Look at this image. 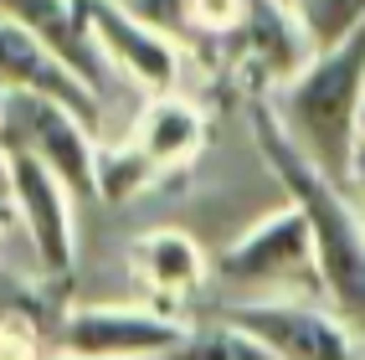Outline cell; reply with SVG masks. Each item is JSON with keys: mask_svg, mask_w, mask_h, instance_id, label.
Instances as JSON below:
<instances>
[{"mask_svg": "<svg viewBox=\"0 0 365 360\" xmlns=\"http://www.w3.org/2000/svg\"><path fill=\"white\" fill-rule=\"evenodd\" d=\"M252 139L278 175L283 196L299 201L314 227V252H319L324 299L365 334V211L350 196V185L329 180L294 139H288L278 108L267 98H252Z\"/></svg>", "mask_w": 365, "mask_h": 360, "instance_id": "6da1fadb", "label": "cell"}, {"mask_svg": "<svg viewBox=\"0 0 365 360\" xmlns=\"http://www.w3.org/2000/svg\"><path fill=\"white\" fill-rule=\"evenodd\" d=\"M278 108L288 139L339 185L355 190L360 124H365V26L345 41L309 52V62L267 98Z\"/></svg>", "mask_w": 365, "mask_h": 360, "instance_id": "7a4b0ae2", "label": "cell"}, {"mask_svg": "<svg viewBox=\"0 0 365 360\" xmlns=\"http://www.w3.org/2000/svg\"><path fill=\"white\" fill-rule=\"evenodd\" d=\"M0 144L52 165L78 201H98V144L78 108L41 93L0 88Z\"/></svg>", "mask_w": 365, "mask_h": 360, "instance_id": "3957f363", "label": "cell"}, {"mask_svg": "<svg viewBox=\"0 0 365 360\" xmlns=\"http://www.w3.org/2000/svg\"><path fill=\"white\" fill-rule=\"evenodd\" d=\"M216 273L242 288H304L324 294L319 278V252H314V227L299 201H283L273 216L247 227L232 247H222Z\"/></svg>", "mask_w": 365, "mask_h": 360, "instance_id": "277c9868", "label": "cell"}, {"mask_svg": "<svg viewBox=\"0 0 365 360\" xmlns=\"http://www.w3.org/2000/svg\"><path fill=\"white\" fill-rule=\"evenodd\" d=\"M222 319L242 324L247 334L273 350L278 360H360V340L355 324L339 314V309H319L309 299H242L227 304Z\"/></svg>", "mask_w": 365, "mask_h": 360, "instance_id": "5b68a950", "label": "cell"}, {"mask_svg": "<svg viewBox=\"0 0 365 360\" xmlns=\"http://www.w3.org/2000/svg\"><path fill=\"white\" fill-rule=\"evenodd\" d=\"M190 324L165 309L139 304H83L62 319L57 340L78 355H118V360H170L185 345Z\"/></svg>", "mask_w": 365, "mask_h": 360, "instance_id": "8992f818", "label": "cell"}, {"mask_svg": "<svg viewBox=\"0 0 365 360\" xmlns=\"http://www.w3.org/2000/svg\"><path fill=\"white\" fill-rule=\"evenodd\" d=\"M83 26L108 67L129 72L144 93H170L180 78V41L144 21L129 0H78Z\"/></svg>", "mask_w": 365, "mask_h": 360, "instance_id": "52a82bcc", "label": "cell"}, {"mask_svg": "<svg viewBox=\"0 0 365 360\" xmlns=\"http://www.w3.org/2000/svg\"><path fill=\"white\" fill-rule=\"evenodd\" d=\"M11 155V201H16V222L26 227V242L36 252V262L52 278H67L72 262H78V232H72V190L67 180L41 165L36 155H21V150H6Z\"/></svg>", "mask_w": 365, "mask_h": 360, "instance_id": "ba28073f", "label": "cell"}, {"mask_svg": "<svg viewBox=\"0 0 365 360\" xmlns=\"http://www.w3.org/2000/svg\"><path fill=\"white\" fill-rule=\"evenodd\" d=\"M0 88L57 98L67 108H78L88 124L103 118V98H98V88L88 83V72L72 67L52 41H41L36 31L16 26V21H6V16H0Z\"/></svg>", "mask_w": 365, "mask_h": 360, "instance_id": "9c48e42d", "label": "cell"}, {"mask_svg": "<svg viewBox=\"0 0 365 360\" xmlns=\"http://www.w3.org/2000/svg\"><path fill=\"white\" fill-rule=\"evenodd\" d=\"M124 144L155 175L185 170V165L206 150V113L190 98H175V93H150V103L139 108Z\"/></svg>", "mask_w": 365, "mask_h": 360, "instance_id": "30bf717a", "label": "cell"}, {"mask_svg": "<svg viewBox=\"0 0 365 360\" xmlns=\"http://www.w3.org/2000/svg\"><path fill=\"white\" fill-rule=\"evenodd\" d=\"M129 268L134 278L160 299H185L206 283V252L196 247V237H185L175 227H155L134 237L129 247Z\"/></svg>", "mask_w": 365, "mask_h": 360, "instance_id": "8fae6325", "label": "cell"}, {"mask_svg": "<svg viewBox=\"0 0 365 360\" xmlns=\"http://www.w3.org/2000/svg\"><path fill=\"white\" fill-rule=\"evenodd\" d=\"M0 16L16 21V26H26V31H36L41 41H52L72 67L88 72L93 88H103V67L108 62H103L98 46H93L88 26H83L78 0H0Z\"/></svg>", "mask_w": 365, "mask_h": 360, "instance_id": "7c38bea8", "label": "cell"}, {"mask_svg": "<svg viewBox=\"0 0 365 360\" xmlns=\"http://www.w3.org/2000/svg\"><path fill=\"white\" fill-rule=\"evenodd\" d=\"M170 360H278V355L267 350L257 334H247L242 324H232V319L216 314V324H190L185 345L170 355Z\"/></svg>", "mask_w": 365, "mask_h": 360, "instance_id": "4fadbf2b", "label": "cell"}, {"mask_svg": "<svg viewBox=\"0 0 365 360\" xmlns=\"http://www.w3.org/2000/svg\"><path fill=\"white\" fill-rule=\"evenodd\" d=\"M294 16L309 36V46H334L355 26H365V0H294Z\"/></svg>", "mask_w": 365, "mask_h": 360, "instance_id": "5bb4252c", "label": "cell"}, {"mask_svg": "<svg viewBox=\"0 0 365 360\" xmlns=\"http://www.w3.org/2000/svg\"><path fill=\"white\" fill-rule=\"evenodd\" d=\"M0 360H41L36 329L21 319H0Z\"/></svg>", "mask_w": 365, "mask_h": 360, "instance_id": "9a60e30c", "label": "cell"}, {"mask_svg": "<svg viewBox=\"0 0 365 360\" xmlns=\"http://www.w3.org/2000/svg\"><path fill=\"white\" fill-rule=\"evenodd\" d=\"M355 201L365 211V144H360V160H355Z\"/></svg>", "mask_w": 365, "mask_h": 360, "instance_id": "2e32d148", "label": "cell"}, {"mask_svg": "<svg viewBox=\"0 0 365 360\" xmlns=\"http://www.w3.org/2000/svg\"><path fill=\"white\" fill-rule=\"evenodd\" d=\"M0 196H11V155H6V144H0Z\"/></svg>", "mask_w": 365, "mask_h": 360, "instance_id": "e0dca14e", "label": "cell"}, {"mask_svg": "<svg viewBox=\"0 0 365 360\" xmlns=\"http://www.w3.org/2000/svg\"><path fill=\"white\" fill-rule=\"evenodd\" d=\"M11 222H16V201H11V196H0V237H6Z\"/></svg>", "mask_w": 365, "mask_h": 360, "instance_id": "ac0fdd59", "label": "cell"}, {"mask_svg": "<svg viewBox=\"0 0 365 360\" xmlns=\"http://www.w3.org/2000/svg\"><path fill=\"white\" fill-rule=\"evenodd\" d=\"M57 360H118V355H78V350H62Z\"/></svg>", "mask_w": 365, "mask_h": 360, "instance_id": "d6986e66", "label": "cell"}, {"mask_svg": "<svg viewBox=\"0 0 365 360\" xmlns=\"http://www.w3.org/2000/svg\"><path fill=\"white\" fill-rule=\"evenodd\" d=\"M360 144H365V124H360Z\"/></svg>", "mask_w": 365, "mask_h": 360, "instance_id": "ffe728a7", "label": "cell"}, {"mask_svg": "<svg viewBox=\"0 0 365 360\" xmlns=\"http://www.w3.org/2000/svg\"><path fill=\"white\" fill-rule=\"evenodd\" d=\"M283 6H294V0H283Z\"/></svg>", "mask_w": 365, "mask_h": 360, "instance_id": "44dd1931", "label": "cell"}]
</instances>
